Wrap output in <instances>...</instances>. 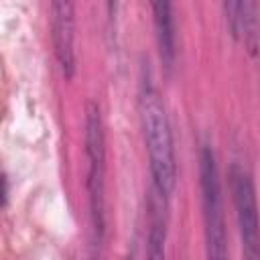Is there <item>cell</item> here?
<instances>
[{"label": "cell", "mask_w": 260, "mask_h": 260, "mask_svg": "<svg viewBox=\"0 0 260 260\" xmlns=\"http://www.w3.org/2000/svg\"><path fill=\"white\" fill-rule=\"evenodd\" d=\"M51 39L55 57L61 65V71L67 79L73 77L77 65L75 53V6L71 2H53L51 4Z\"/></svg>", "instance_id": "obj_5"}, {"label": "cell", "mask_w": 260, "mask_h": 260, "mask_svg": "<svg viewBox=\"0 0 260 260\" xmlns=\"http://www.w3.org/2000/svg\"><path fill=\"white\" fill-rule=\"evenodd\" d=\"M152 16H154V37H156L158 57H160L162 67L171 71L175 65V57H177L173 6L169 2H152Z\"/></svg>", "instance_id": "obj_6"}, {"label": "cell", "mask_w": 260, "mask_h": 260, "mask_svg": "<svg viewBox=\"0 0 260 260\" xmlns=\"http://www.w3.org/2000/svg\"><path fill=\"white\" fill-rule=\"evenodd\" d=\"M199 183H201V205L205 225V252L207 260H228V234L223 219L221 187L211 146H203L199 156Z\"/></svg>", "instance_id": "obj_3"}, {"label": "cell", "mask_w": 260, "mask_h": 260, "mask_svg": "<svg viewBox=\"0 0 260 260\" xmlns=\"http://www.w3.org/2000/svg\"><path fill=\"white\" fill-rule=\"evenodd\" d=\"M138 112L144 136V146L148 152V167L152 177V191L169 201L175 191L177 165H175V144L169 124V116L158 89L152 83L150 71L142 69L140 91H138Z\"/></svg>", "instance_id": "obj_1"}, {"label": "cell", "mask_w": 260, "mask_h": 260, "mask_svg": "<svg viewBox=\"0 0 260 260\" xmlns=\"http://www.w3.org/2000/svg\"><path fill=\"white\" fill-rule=\"evenodd\" d=\"M162 199L152 191L150 197V213H148V236H146V260H165V240L167 230L160 213Z\"/></svg>", "instance_id": "obj_8"}, {"label": "cell", "mask_w": 260, "mask_h": 260, "mask_svg": "<svg viewBox=\"0 0 260 260\" xmlns=\"http://www.w3.org/2000/svg\"><path fill=\"white\" fill-rule=\"evenodd\" d=\"M85 160H87V195L89 215L98 242L106 230V138L100 108L89 102L85 110Z\"/></svg>", "instance_id": "obj_2"}, {"label": "cell", "mask_w": 260, "mask_h": 260, "mask_svg": "<svg viewBox=\"0 0 260 260\" xmlns=\"http://www.w3.org/2000/svg\"><path fill=\"white\" fill-rule=\"evenodd\" d=\"M230 191H232V201H234V209H236L244 260H260L256 191H254L250 173L242 165L230 167Z\"/></svg>", "instance_id": "obj_4"}, {"label": "cell", "mask_w": 260, "mask_h": 260, "mask_svg": "<svg viewBox=\"0 0 260 260\" xmlns=\"http://www.w3.org/2000/svg\"><path fill=\"white\" fill-rule=\"evenodd\" d=\"M225 16L234 37H244L250 53H256V4L254 2H228L223 4Z\"/></svg>", "instance_id": "obj_7"}]
</instances>
